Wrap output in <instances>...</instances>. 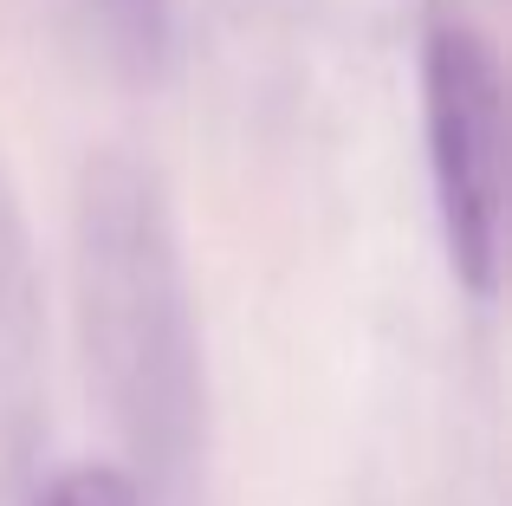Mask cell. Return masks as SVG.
Returning <instances> with one entry per match:
<instances>
[{
    "label": "cell",
    "instance_id": "6da1fadb",
    "mask_svg": "<svg viewBox=\"0 0 512 506\" xmlns=\"http://www.w3.org/2000/svg\"><path fill=\"white\" fill-rule=\"evenodd\" d=\"M500 59L474 26H435L428 39V156L448 260L474 292L500 286V215H506V156H500Z\"/></svg>",
    "mask_w": 512,
    "mask_h": 506
},
{
    "label": "cell",
    "instance_id": "7a4b0ae2",
    "mask_svg": "<svg viewBox=\"0 0 512 506\" xmlns=\"http://www.w3.org/2000/svg\"><path fill=\"white\" fill-rule=\"evenodd\" d=\"M33 506H143V500H137V487H130V474L85 461V468H65Z\"/></svg>",
    "mask_w": 512,
    "mask_h": 506
}]
</instances>
